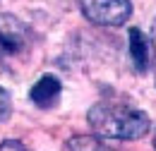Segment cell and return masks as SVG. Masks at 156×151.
I'll return each mask as SVG.
<instances>
[{
    "label": "cell",
    "mask_w": 156,
    "mask_h": 151,
    "mask_svg": "<svg viewBox=\"0 0 156 151\" xmlns=\"http://www.w3.org/2000/svg\"><path fill=\"white\" fill-rule=\"evenodd\" d=\"M89 127L98 134V139H122L135 142L151 130V120L144 111L127 103L101 101L89 111Z\"/></svg>",
    "instance_id": "6da1fadb"
},
{
    "label": "cell",
    "mask_w": 156,
    "mask_h": 151,
    "mask_svg": "<svg viewBox=\"0 0 156 151\" xmlns=\"http://www.w3.org/2000/svg\"><path fill=\"white\" fill-rule=\"evenodd\" d=\"M82 15L98 26H122L132 17L130 0H79Z\"/></svg>",
    "instance_id": "7a4b0ae2"
},
{
    "label": "cell",
    "mask_w": 156,
    "mask_h": 151,
    "mask_svg": "<svg viewBox=\"0 0 156 151\" xmlns=\"http://www.w3.org/2000/svg\"><path fill=\"white\" fill-rule=\"evenodd\" d=\"M27 24L17 19L15 15H5L0 12V48L2 53H20L27 48Z\"/></svg>",
    "instance_id": "3957f363"
},
{
    "label": "cell",
    "mask_w": 156,
    "mask_h": 151,
    "mask_svg": "<svg viewBox=\"0 0 156 151\" xmlns=\"http://www.w3.org/2000/svg\"><path fill=\"white\" fill-rule=\"evenodd\" d=\"M60 91H62V84H60L58 77L43 75L39 82L31 86L29 98H31V103L39 106V108H51V106H55V101L60 98Z\"/></svg>",
    "instance_id": "277c9868"
},
{
    "label": "cell",
    "mask_w": 156,
    "mask_h": 151,
    "mask_svg": "<svg viewBox=\"0 0 156 151\" xmlns=\"http://www.w3.org/2000/svg\"><path fill=\"white\" fill-rule=\"evenodd\" d=\"M130 58L135 62L137 72H147V67L151 65V46L137 26L130 29Z\"/></svg>",
    "instance_id": "5b68a950"
},
{
    "label": "cell",
    "mask_w": 156,
    "mask_h": 151,
    "mask_svg": "<svg viewBox=\"0 0 156 151\" xmlns=\"http://www.w3.org/2000/svg\"><path fill=\"white\" fill-rule=\"evenodd\" d=\"M65 149L67 151H103V146L96 137H75L65 144Z\"/></svg>",
    "instance_id": "8992f818"
},
{
    "label": "cell",
    "mask_w": 156,
    "mask_h": 151,
    "mask_svg": "<svg viewBox=\"0 0 156 151\" xmlns=\"http://www.w3.org/2000/svg\"><path fill=\"white\" fill-rule=\"evenodd\" d=\"M10 115H12V101H10V94L0 86V122H5Z\"/></svg>",
    "instance_id": "52a82bcc"
},
{
    "label": "cell",
    "mask_w": 156,
    "mask_h": 151,
    "mask_svg": "<svg viewBox=\"0 0 156 151\" xmlns=\"http://www.w3.org/2000/svg\"><path fill=\"white\" fill-rule=\"evenodd\" d=\"M149 46H151V70H154V84H156V17L151 22V31H149Z\"/></svg>",
    "instance_id": "ba28073f"
},
{
    "label": "cell",
    "mask_w": 156,
    "mask_h": 151,
    "mask_svg": "<svg viewBox=\"0 0 156 151\" xmlns=\"http://www.w3.org/2000/svg\"><path fill=\"white\" fill-rule=\"evenodd\" d=\"M0 151H29V149L20 139H5V142H0Z\"/></svg>",
    "instance_id": "9c48e42d"
},
{
    "label": "cell",
    "mask_w": 156,
    "mask_h": 151,
    "mask_svg": "<svg viewBox=\"0 0 156 151\" xmlns=\"http://www.w3.org/2000/svg\"><path fill=\"white\" fill-rule=\"evenodd\" d=\"M154 149H156V137H154Z\"/></svg>",
    "instance_id": "30bf717a"
},
{
    "label": "cell",
    "mask_w": 156,
    "mask_h": 151,
    "mask_svg": "<svg viewBox=\"0 0 156 151\" xmlns=\"http://www.w3.org/2000/svg\"><path fill=\"white\" fill-rule=\"evenodd\" d=\"M0 55H2V48H0Z\"/></svg>",
    "instance_id": "8fae6325"
}]
</instances>
